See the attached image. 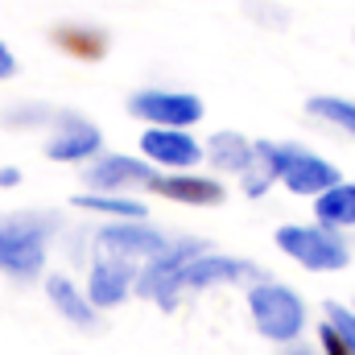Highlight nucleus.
<instances>
[{"label":"nucleus","mask_w":355,"mask_h":355,"mask_svg":"<svg viewBox=\"0 0 355 355\" xmlns=\"http://www.w3.org/2000/svg\"><path fill=\"white\" fill-rule=\"evenodd\" d=\"M137 145H141V157L153 170L182 174V170H194L202 162V141L190 128H145L137 137Z\"/></svg>","instance_id":"9b49d317"},{"label":"nucleus","mask_w":355,"mask_h":355,"mask_svg":"<svg viewBox=\"0 0 355 355\" xmlns=\"http://www.w3.org/2000/svg\"><path fill=\"white\" fill-rule=\"evenodd\" d=\"M46 297H50L54 314H62L71 327H79V331H95V327H99V310L91 306L87 289H83L75 277H67V272H46Z\"/></svg>","instance_id":"4468645a"},{"label":"nucleus","mask_w":355,"mask_h":355,"mask_svg":"<svg viewBox=\"0 0 355 355\" xmlns=\"http://www.w3.org/2000/svg\"><path fill=\"white\" fill-rule=\"evenodd\" d=\"M54 107L50 103H37V99H21V103H8L0 112V124L4 128H50L54 124Z\"/></svg>","instance_id":"412c9836"},{"label":"nucleus","mask_w":355,"mask_h":355,"mask_svg":"<svg viewBox=\"0 0 355 355\" xmlns=\"http://www.w3.org/2000/svg\"><path fill=\"white\" fill-rule=\"evenodd\" d=\"M322 318L343 335V343H347L352 355H355V310L352 306H343V302H327V306H322Z\"/></svg>","instance_id":"4be33fe9"},{"label":"nucleus","mask_w":355,"mask_h":355,"mask_svg":"<svg viewBox=\"0 0 355 355\" xmlns=\"http://www.w3.org/2000/svg\"><path fill=\"white\" fill-rule=\"evenodd\" d=\"M170 236L157 232L149 219H116V223H103L95 232V252L103 257H120L128 265H145L153 261L157 252H166Z\"/></svg>","instance_id":"6e6552de"},{"label":"nucleus","mask_w":355,"mask_h":355,"mask_svg":"<svg viewBox=\"0 0 355 355\" xmlns=\"http://www.w3.org/2000/svg\"><path fill=\"white\" fill-rule=\"evenodd\" d=\"M314 223H322V227H331V232L355 227V182L343 178L339 186H331L327 194L314 198Z\"/></svg>","instance_id":"a211bd4d"},{"label":"nucleus","mask_w":355,"mask_h":355,"mask_svg":"<svg viewBox=\"0 0 355 355\" xmlns=\"http://www.w3.org/2000/svg\"><path fill=\"white\" fill-rule=\"evenodd\" d=\"M137 272L141 265H128L120 257H103L95 252L91 257V268H87V297L95 310H116L128 302V293H137Z\"/></svg>","instance_id":"f8f14e48"},{"label":"nucleus","mask_w":355,"mask_h":355,"mask_svg":"<svg viewBox=\"0 0 355 355\" xmlns=\"http://www.w3.org/2000/svg\"><path fill=\"white\" fill-rule=\"evenodd\" d=\"M54 46L79 62H99L107 54V33L95 29V25H79V21H67V25H54Z\"/></svg>","instance_id":"dca6fc26"},{"label":"nucleus","mask_w":355,"mask_h":355,"mask_svg":"<svg viewBox=\"0 0 355 355\" xmlns=\"http://www.w3.org/2000/svg\"><path fill=\"white\" fill-rule=\"evenodd\" d=\"M318 352H322V355H352V347L343 343V335H339L327 318L318 322Z\"/></svg>","instance_id":"5701e85b"},{"label":"nucleus","mask_w":355,"mask_h":355,"mask_svg":"<svg viewBox=\"0 0 355 355\" xmlns=\"http://www.w3.org/2000/svg\"><path fill=\"white\" fill-rule=\"evenodd\" d=\"M352 310H355V306H352Z\"/></svg>","instance_id":"bb28decb"},{"label":"nucleus","mask_w":355,"mask_h":355,"mask_svg":"<svg viewBox=\"0 0 355 355\" xmlns=\"http://www.w3.org/2000/svg\"><path fill=\"white\" fill-rule=\"evenodd\" d=\"M12 186H21V170L17 166H0V190H12Z\"/></svg>","instance_id":"393cba45"},{"label":"nucleus","mask_w":355,"mask_h":355,"mask_svg":"<svg viewBox=\"0 0 355 355\" xmlns=\"http://www.w3.org/2000/svg\"><path fill=\"white\" fill-rule=\"evenodd\" d=\"M42 153L50 162H62V166H87L103 153V132L99 124H91L83 112H58L54 124L46 128V145Z\"/></svg>","instance_id":"423d86ee"},{"label":"nucleus","mask_w":355,"mask_h":355,"mask_svg":"<svg viewBox=\"0 0 355 355\" xmlns=\"http://www.w3.org/2000/svg\"><path fill=\"white\" fill-rule=\"evenodd\" d=\"M79 211H87V215H99V219H107V223H116V219H149V207L137 198V194H75L71 198Z\"/></svg>","instance_id":"6ab92c4d"},{"label":"nucleus","mask_w":355,"mask_h":355,"mask_svg":"<svg viewBox=\"0 0 355 355\" xmlns=\"http://www.w3.org/2000/svg\"><path fill=\"white\" fill-rule=\"evenodd\" d=\"M244 302H248L252 327L265 335L268 343H281V347L297 343L302 331H306V322H310L302 293L293 285H285V281H272V277H261L257 285H248Z\"/></svg>","instance_id":"f03ea898"},{"label":"nucleus","mask_w":355,"mask_h":355,"mask_svg":"<svg viewBox=\"0 0 355 355\" xmlns=\"http://www.w3.org/2000/svg\"><path fill=\"white\" fill-rule=\"evenodd\" d=\"M8 79H17V54L0 42V83H8Z\"/></svg>","instance_id":"b1692460"},{"label":"nucleus","mask_w":355,"mask_h":355,"mask_svg":"<svg viewBox=\"0 0 355 355\" xmlns=\"http://www.w3.org/2000/svg\"><path fill=\"white\" fill-rule=\"evenodd\" d=\"M202 252H211V244L202 236H178V240H170L166 252H157L153 261L141 265V272H137V293L145 302L162 306L166 314L178 310V302H182V272H186V265L194 257H202Z\"/></svg>","instance_id":"20e7f679"},{"label":"nucleus","mask_w":355,"mask_h":355,"mask_svg":"<svg viewBox=\"0 0 355 355\" xmlns=\"http://www.w3.org/2000/svg\"><path fill=\"white\" fill-rule=\"evenodd\" d=\"M265 277V268L244 261V257H227V252H202L194 257L182 272V293H202V289H219V285H257Z\"/></svg>","instance_id":"9d476101"},{"label":"nucleus","mask_w":355,"mask_h":355,"mask_svg":"<svg viewBox=\"0 0 355 355\" xmlns=\"http://www.w3.org/2000/svg\"><path fill=\"white\" fill-rule=\"evenodd\" d=\"M153 194H162L166 202L178 207H223L227 202V186L215 174H194V170H182V174H157Z\"/></svg>","instance_id":"ddd939ff"},{"label":"nucleus","mask_w":355,"mask_h":355,"mask_svg":"<svg viewBox=\"0 0 355 355\" xmlns=\"http://www.w3.org/2000/svg\"><path fill=\"white\" fill-rule=\"evenodd\" d=\"M128 116L141 120L145 128H194L207 107L198 95L190 91H174V87H141L128 95Z\"/></svg>","instance_id":"39448f33"},{"label":"nucleus","mask_w":355,"mask_h":355,"mask_svg":"<svg viewBox=\"0 0 355 355\" xmlns=\"http://www.w3.org/2000/svg\"><path fill=\"white\" fill-rule=\"evenodd\" d=\"M277 182H281V141H257V157L240 174V190L248 198H265Z\"/></svg>","instance_id":"f3484780"},{"label":"nucleus","mask_w":355,"mask_h":355,"mask_svg":"<svg viewBox=\"0 0 355 355\" xmlns=\"http://www.w3.org/2000/svg\"><path fill=\"white\" fill-rule=\"evenodd\" d=\"M54 211H8L0 215V272L12 281H37L58 236Z\"/></svg>","instance_id":"f257e3e1"},{"label":"nucleus","mask_w":355,"mask_h":355,"mask_svg":"<svg viewBox=\"0 0 355 355\" xmlns=\"http://www.w3.org/2000/svg\"><path fill=\"white\" fill-rule=\"evenodd\" d=\"M306 116L327 124V128H339L343 137H355V99L343 95H310L306 99Z\"/></svg>","instance_id":"aec40b11"},{"label":"nucleus","mask_w":355,"mask_h":355,"mask_svg":"<svg viewBox=\"0 0 355 355\" xmlns=\"http://www.w3.org/2000/svg\"><path fill=\"white\" fill-rule=\"evenodd\" d=\"M285 355H322V352H318V347H302V343H289V347H285Z\"/></svg>","instance_id":"a878e982"},{"label":"nucleus","mask_w":355,"mask_h":355,"mask_svg":"<svg viewBox=\"0 0 355 355\" xmlns=\"http://www.w3.org/2000/svg\"><path fill=\"white\" fill-rule=\"evenodd\" d=\"M272 240L306 272H343L352 265V244L343 240V232H331L322 223H281Z\"/></svg>","instance_id":"7ed1b4c3"},{"label":"nucleus","mask_w":355,"mask_h":355,"mask_svg":"<svg viewBox=\"0 0 355 355\" xmlns=\"http://www.w3.org/2000/svg\"><path fill=\"white\" fill-rule=\"evenodd\" d=\"M343 174L335 162H327L322 153L306 149V145H289L281 141V186L289 194H302V198H318L327 194L331 186H339Z\"/></svg>","instance_id":"1a4fd4ad"},{"label":"nucleus","mask_w":355,"mask_h":355,"mask_svg":"<svg viewBox=\"0 0 355 355\" xmlns=\"http://www.w3.org/2000/svg\"><path fill=\"white\" fill-rule=\"evenodd\" d=\"M83 190L91 194H137V190H149L157 170L137 153H99L95 162H87L83 170Z\"/></svg>","instance_id":"0eeeda50"},{"label":"nucleus","mask_w":355,"mask_h":355,"mask_svg":"<svg viewBox=\"0 0 355 355\" xmlns=\"http://www.w3.org/2000/svg\"><path fill=\"white\" fill-rule=\"evenodd\" d=\"M257 157V141H248L244 132H232V128H219L207 137L202 145V162L215 170V174H244Z\"/></svg>","instance_id":"2eb2a0df"}]
</instances>
